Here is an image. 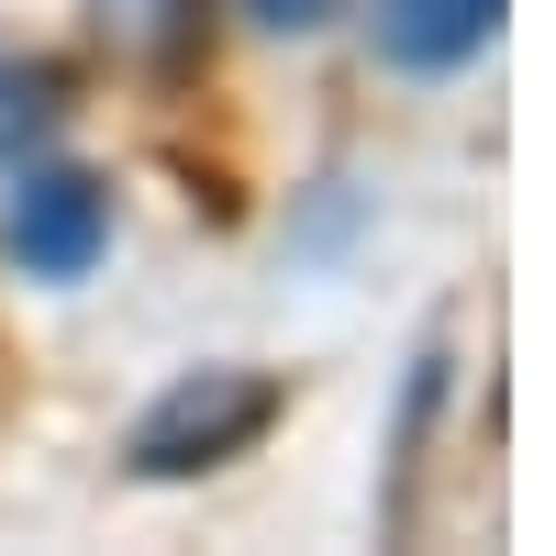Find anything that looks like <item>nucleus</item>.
<instances>
[{
  "instance_id": "f257e3e1",
  "label": "nucleus",
  "mask_w": 556,
  "mask_h": 556,
  "mask_svg": "<svg viewBox=\"0 0 556 556\" xmlns=\"http://www.w3.org/2000/svg\"><path fill=\"white\" fill-rule=\"evenodd\" d=\"M267 424H278V379H256V367H201V379L146 401V424H134L123 456H134V479H190V468L245 456Z\"/></svg>"
},
{
  "instance_id": "f03ea898",
  "label": "nucleus",
  "mask_w": 556,
  "mask_h": 556,
  "mask_svg": "<svg viewBox=\"0 0 556 556\" xmlns=\"http://www.w3.org/2000/svg\"><path fill=\"white\" fill-rule=\"evenodd\" d=\"M0 245H12V267L23 278H89L101 267V245H112V190L89 167H23V190H12V212H0Z\"/></svg>"
},
{
  "instance_id": "7ed1b4c3",
  "label": "nucleus",
  "mask_w": 556,
  "mask_h": 556,
  "mask_svg": "<svg viewBox=\"0 0 556 556\" xmlns=\"http://www.w3.org/2000/svg\"><path fill=\"white\" fill-rule=\"evenodd\" d=\"M501 12H513V0H379L367 34H379V56H390L401 78H456V67L490 56Z\"/></svg>"
},
{
  "instance_id": "20e7f679",
  "label": "nucleus",
  "mask_w": 556,
  "mask_h": 556,
  "mask_svg": "<svg viewBox=\"0 0 556 556\" xmlns=\"http://www.w3.org/2000/svg\"><path fill=\"white\" fill-rule=\"evenodd\" d=\"M67 123V101H56V67H23V56H0V167H23L45 134Z\"/></svg>"
},
{
  "instance_id": "39448f33",
  "label": "nucleus",
  "mask_w": 556,
  "mask_h": 556,
  "mask_svg": "<svg viewBox=\"0 0 556 556\" xmlns=\"http://www.w3.org/2000/svg\"><path fill=\"white\" fill-rule=\"evenodd\" d=\"M345 0H245V23H267V34H323Z\"/></svg>"
}]
</instances>
